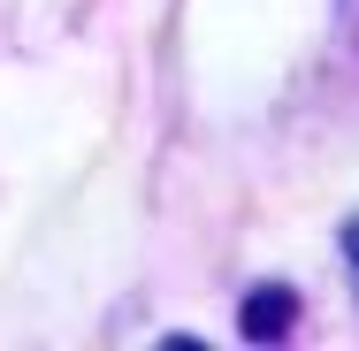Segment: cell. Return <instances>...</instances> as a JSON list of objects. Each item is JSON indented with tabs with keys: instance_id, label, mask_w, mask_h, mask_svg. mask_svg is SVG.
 <instances>
[{
	"instance_id": "7a4b0ae2",
	"label": "cell",
	"mask_w": 359,
	"mask_h": 351,
	"mask_svg": "<svg viewBox=\"0 0 359 351\" xmlns=\"http://www.w3.org/2000/svg\"><path fill=\"white\" fill-rule=\"evenodd\" d=\"M344 268H352V290H359V221H344Z\"/></svg>"
},
{
	"instance_id": "6da1fadb",
	"label": "cell",
	"mask_w": 359,
	"mask_h": 351,
	"mask_svg": "<svg viewBox=\"0 0 359 351\" xmlns=\"http://www.w3.org/2000/svg\"><path fill=\"white\" fill-rule=\"evenodd\" d=\"M290 313H298V298H290L283 282L252 290V298H245V336H252V344H276V336L290 329Z\"/></svg>"
}]
</instances>
